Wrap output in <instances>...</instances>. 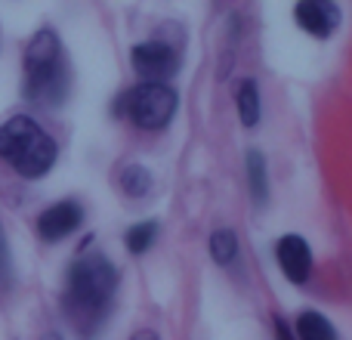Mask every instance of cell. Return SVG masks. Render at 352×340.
I'll use <instances>...</instances> for the list:
<instances>
[{
    "instance_id": "obj_15",
    "label": "cell",
    "mask_w": 352,
    "mask_h": 340,
    "mask_svg": "<svg viewBox=\"0 0 352 340\" xmlns=\"http://www.w3.org/2000/svg\"><path fill=\"white\" fill-rule=\"evenodd\" d=\"M12 281V254H10V242H6V232L0 226V288H6Z\"/></svg>"
},
{
    "instance_id": "obj_9",
    "label": "cell",
    "mask_w": 352,
    "mask_h": 340,
    "mask_svg": "<svg viewBox=\"0 0 352 340\" xmlns=\"http://www.w3.org/2000/svg\"><path fill=\"white\" fill-rule=\"evenodd\" d=\"M297 337L300 340H337L331 322L322 312H300L297 319Z\"/></svg>"
},
{
    "instance_id": "obj_16",
    "label": "cell",
    "mask_w": 352,
    "mask_h": 340,
    "mask_svg": "<svg viewBox=\"0 0 352 340\" xmlns=\"http://www.w3.org/2000/svg\"><path fill=\"white\" fill-rule=\"evenodd\" d=\"M275 340H294V334L285 325V319H275Z\"/></svg>"
},
{
    "instance_id": "obj_5",
    "label": "cell",
    "mask_w": 352,
    "mask_h": 340,
    "mask_svg": "<svg viewBox=\"0 0 352 340\" xmlns=\"http://www.w3.org/2000/svg\"><path fill=\"white\" fill-rule=\"evenodd\" d=\"M130 62H133L136 74L146 78V84H164L167 78H173L179 72V53L170 43L161 41H146L140 47L130 50Z\"/></svg>"
},
{
    "instance_id": "obj_13",
    "label": "cell",
    "mask_w": 352,
    "mask_h": 340,
    "mask_svg": "<svg viewBox=\"0 0 352 340\" xmlns=\"http://www.w3.org/2000/svg\"><path fill=\"white\" fill-rule=\"evenodd\" d=\"M238 254V238L232 229H217L210 235V257L219 263V266H226V263H232Z\"/></svg>"
},
{
    "instance_id": "obj_10",
    "label": "cell",
    "mask_w": 352,
    "mask_h": 340,
    "mask_svg": "<svg viewBox=\"0 0 352 340\" xmlns=\"http://www.w3.org/2000/svg\"><path fill=\"white\" fill-rule=\"evenodd\" d=\"M238 115H241L244 127H254L260 121V93H256L254 81H244L238 87Z\"/></svg>"
},
{
    "instance_id": "obj_17",
    "label": "cell",
    "mask_w": 352,
    "mask_h": 340,
    "mask_svg": "<svg viewBox=\"0 0 352 340\" xmlns=\"http://www.w3.org/2000/svg\"><path fill=\"white\" fill-rule=\"evenodd\" d=\"M130 340H161V337H158V334H155V331L142 328V331H136V334H133V337H130Z\"/></svg>"
},
{
    "instance_id": "obj_7",
    "label": "cell",
    "mask_w": 352,
    "mask_h": 340,
    "mask_svg": "<svg viewBox=\"0 0 352 340\" xmlns=\"http://www.w3.org/2000/svg\"><path fill=\"white\" fill-rule=\"evenodd\" d=\"M294 19L312 37H331V31L337 28V19H340V10L328 0H303L294 10Z\"/></svg>"
},
{
    "instance_id": "obj_11",
    "label": "cell",
    "mask_w": 352,
    "mask_h": 340,
    "mask_svg": "<svg viewBox=\"0 0 352 340\" xmlns=\"http://www.w3.org/2000/svg\"><path fill=\"white\" fill-rule=\"evenodd\" d=\"M248 173H250V192H254L256 204H263L269 198V182H266V161H263V155L256 149L248 152Z\"/></svg>"
},
{
    "instance_id": "obj_18",
    "label": "cell",
    "mask_w": 352,
    "mask_h": 340,
    "mask_svg": "<svg viewBox=\"0 0 352 340\" xmlns=\"http://www.w3.org/2000/svg\"><path fill=\"white\" fill-rule=\"evenodd\" d=\"M41 340H62V337H59V334H56V331H50V334H43Z\"/></svg>"
},
{
    "instance_id": "obj_3",
    "label": "cell",
    "mask_w": 352,
    "mask_h": 340,
    "mask_svg": "<svg viewBox=\"0 0 352 340\" xmlns=\"http://www.w3.org/2000/svg\"><path fill=\"white\" fill-rule=\"evenodd\" d=\"M0 158L19 176L37 180L56 164V142L34 118L16 115L0 124Z\"/></svg>"
},
{
    "instance_id": "obj_4",
    "label": "cell",
    "mask_w": 352,
    "mask_h": 340,
    "mask_svg": "<svg viewBox=\"0 0 352 340\" xmlns=\"http://www.w3.org/2000/svg\"><path fill=\"white\" fill-rule=\"evenodd\" d=\"M115 111L142 130H161L176 111V93L167 84H140L118 99Z\"/></svg>"
},
{
    "instance_id": "obj_14",
    "label": "cell",
    "mask_w": 352,
    "mask_h": 340,
    "mask_svg": "<svg viewBox=\"0 0 352 340\" xmlns=\"http://www.w3.org/2000/svg\"><path fill=\"white\" fill-rule=\"evenodd\" d=\"M155 235H158V223H155V220H146V223L130 226L127 235H124V242H127V251H133V254H146V251L152 248Z\"/></svg>"
},
{
    "instance_id": "obj_12",
    "label": "cell",
    "mask_w": 352,
    "mask_h": 340,
    "mask_svg": "<svg viewBox=\"0 0 352 340\" xmlns=\"http://www.w3.org/2000/svg\"><path fill=\"white\" fill-rule=\"evenodd\" d=\"M121 186L130 198H142V195L152 192V173L140 164H130V167H124V173H121Z\"/></svg>"
},
{
    "instance_id": "obj_2",
    "label": "cell",
    "mask_w": 352,
    "mask_h": 340,
    "mask_svg": "<svg viewBox=\"0 0 352 340\" xmlns=\"http://www.w3.org/2000/svg\"><path fill=\"white\" fill-rule=\"evenodd\" d=\"M68 62L53 28H41L25 47V99L43 109H56L68 99Z\"/></svg>"
},
{
    "instance_id": "obj_6",
    "label": "cell",
    "mask_w": 352,
    "mask_h": 340,
    "mask_svg": "<svg viewBox=\"0 0 352 340\" xmlns=\"http://www.w3.org/2000/svg\"><path fill=\"white\" fill-rule=\"evenodd\" d=\"M80 220H84V207L78 201H59L37 217V232H41L43 242H62L78 229Z\"/></svg>"
},
{
    "instance_id": "obj_8",
    "label": "cell",
    "mask_w": 352,
    "mask_h": 340,
    "mask_svg": "<svg viewBox=\"0 0 352 340\" xmlns=\"http://www.w3.org/2000/svg\"><path fill=\"white\" fill-rule=\"evenodd\" d=\"M275 257H278V266L285 269V275L291 281H297L300 285V281L309 279L312 254H309V244H306L300 235L278 238V244H275Z\"/></svg>"
},
{
    "instance_id": "obj_1",
    "label": "cell",
    "mask_w": 352,
    "mask_h": 340,
    "mask_svg": "<svg viewBox=\"0 0 352 340\" xmlns=\"http://www.w3.org/2000/svg\"><path fill=\"white\" fill-rule=\"evenodd\" d=\"M118 269L99 251H84L68 266L65 294H62V312L80 340L99 337L115 306Z\"/></svg>"
}]
</instances>
